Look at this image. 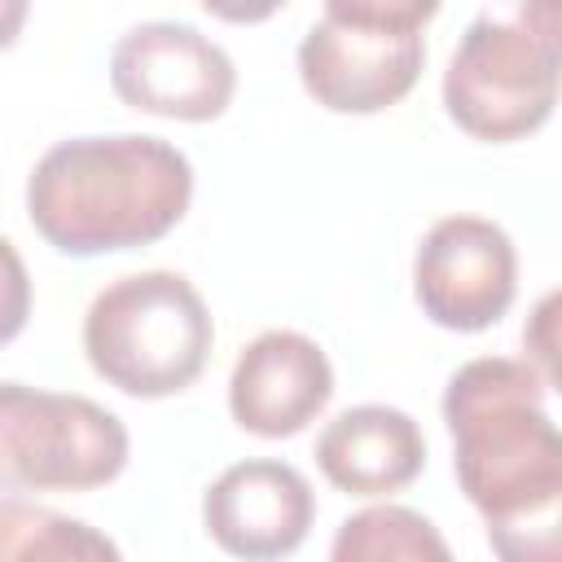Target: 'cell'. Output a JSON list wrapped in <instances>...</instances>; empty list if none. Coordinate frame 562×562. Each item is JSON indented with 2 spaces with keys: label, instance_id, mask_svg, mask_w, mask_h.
Returning a JSON list of instances; mask_svg holds the SVG:
<instances>
[{
  "label": "cell",
  "instance_id": "obj_15",
  "mask_svg": "<svg viewBox=\"0 0 562 562\" xmlns=\"http://www.w3.org/2000/svg\"><path fill=\"white\" fill-rule=\"evenodd\" d=\"M522 347L531 364L549 378V386L562 395V285L540 294L527 325H522Z\"/></svg>",
  "mask_w": 562,
  "mask_h": 562
},
{
  "label": "cell",
  "instance_id": "obj_14",
  "mask_svg": "<svg viewBox=\"0 0 562 562\" xmlns=\"http://www.w3.org/2000/svg\"><path fill=\"white\" fill-rule=\"evenodd\" d=\"M496 562H562V492L527 514L487 522Z\"/></svg>",
  "mask_w": 562,
  "mask_h": 562
},
{
  "label": "cell",
  "instance_id": "obj_12",
  "mask_svg": "<svg viewBox=\"0 0 562 562\" xmlns=\"http://www.w3.org/2000/svg\"><path fill=\"white\" fill-rule=\"evenodd\" d=\"M0 562H123V553L101 527L83 518L4 496L0 501Z\"/></svg>",
  "mask_w": 562,
  "mask_h": 562
},
{
  "label": "cell",
  "instance_id": "obj_9",
  "mask_svg": "<svg viewBox=\"0 0 562 562\" xmlns=\"http://www.w3.org/2000/svg\"><path fill=\"white\" fill-rule=\"evenodd\" d=\"M316 514L312 483L277 457L228 465L202 496L211 540L241 562H277L307 540Z\"/></svg>",
  "mask_w": 562,
  "mask_h": 562
},
{
  "label": "cell",
  "instance_id": "obj_2",
  "mask_svg": "<svg viewBox=\"0 0 562 562\" xmlns=\"http://www.w3.org/2000/svg\"><path fill=\"white\" fill-rule=\"evenodd\" d=\"M540 400V373L509 356L465 360L443 386L452 470L487 522L527 514L562 492V426Z\"/></svg>",
  "mask_w": 562,
  "mask_h": 562
},
{
  "label": "cell",
  "instance_id": "obj_4",
  "mask_svg": "<svg viewBox=\"0 0 562 562\" xmlns=\"http://www.w3.org/2000/svg\"><path fill=\"white\" fill-rule=\"evenodd\" d=\"M215 342L211 312L189 277L145 268L114 277L83 316L88 364L136 400L184 391Z\"/></svg>",
  "mask_w": 562,
  "mask_h": 562
},
{
  "label": "cell",
  "instance_id": "obj_11",
  "mask_svg": "<svg viewBox=\"0 0 562 562\" xmlns=\"http://www.w3.org/2000/svg\"><path fill=\"white\" fill-rule=\"evenodd\" d=\"M316 461L338 492L391 496L408 487L426 465L422 426L391 404H356L325 422L316 439Z\"/></svg>",
  "mask_w": 562,
  "mask_h": 562
},
{
  "label": "cell",
  "instance_id": "obj_1",
  "mask_svg": "<svg viewBox=\"0 0 562 562\" xmlns=\"http://www.w3.org/2000/svg\"><path fill=\"white\" fill-rule=\"evenodd\" d=\"M193 198L184 149L149 132L66 136L40 154L26 180V215L61 255L149 246L171 233Z\"/></svg>",
  "mask_w": 562,
  "mask_h": 562
},
{
  "label": "cell",
  "instance_id": "obj_10",
  "mask_svg": "<svg viewBox=\"0 0 562 562\" xmlns=\"http://www.w3.org/2000/svg\"><path fill=\"white\" fill-rule=\"evenodd\" d=\"M334 395L329 356L299 329H263L250 338L228 378V413L241 430L281 439L303 430Z\"/></svg>",
  "mask_w": 562,
  "mask_h": 562
},
{
  "label": "cell",
  "instance_id": "obj_5",
  "mask_svg": "<svg viewBox=\"0 0 562 562\" xmlns=\"http://www.w3.org/2000/svg\"><path fill=\"white\" fill-rule=\"evenodd\" d=\"M435 0H325L299 40L303 88L338 114L395 105L426 66V22Z\"/></svg>",
  "mask_w": 562,
  "mask_h": 562
},
{
  "label": "cell",
  "instance_id": "obj_13",
  "mask_svg": "<svg viewBox=\"0 0 562 562\" xmlns=\"http://www.w3.org/2000/svg\"><path fill=\"white\" fill-rule=\"evenodd\" d=\"M329 562H457L443 531L408 505H369L338 522Z\"/></svg>",
  "mask_w": 562,
  "mask_h": 562
},
{
  "label": "cell",
  "instance_id": "obj_6",
  "mask_svg": "<svg viewBox=\"0 0 562 562\" xmlns=\"http://www.w3.org/2000/svg\"><path fill=\"white\" fill-rule=\"evenodd\" d=\"M127 465V426L75 391L0 386V474L9 487L83 492Z\"/></svg>",
  "mask_w": 562,
  "mask_h": 562
},
{
  "label": "cell",
  "instance_id": "obj_3",
  "mask_svg": "<svg viewBox=\"0 0 562 562\" xmlns=\"http://www.w3.org/2000/svg\"><path fill=\"white\" fill-rule=\"evenodd\" d=\"M562 92V0L483 4L443 70L448 114L479 140L536 132Z\"/></svg>",
  "mask_w": 562,
  "mask_h": 562
},
{
  "label": "cell",
  "instance_id": "obj_8",
  "mask_svg": "<svg viewBox=\"0 0 562 562\" xmlns=\"http://www.w3.org/2000/svg\"><path fill=\"white\" fill-rule=\"evenodd\" d=\"M518 290V255L501 224L483 215H443L413 255V294L422 312L457 334L487 329Z\"/></svg>",
  "mask_w": 562,
  "mask_h": 562
},
{
  "label": "cell",
  "instance_id": "obj_7",
  "mask_svg": "<svg viewBox=\"0 0 562 562\" xmlns=\"http://www.w3.org/2000/svg\"><path fill=\"white\" fill-rule=\"evenodd\" d=\"M110 83L132 110L202 123L224 114V105L233 101L237 66L224 44H215L198 26L149 18L114 40Z\"/></svg>",
  "mask_w": 562,
  "mask_h": 562
}]
</instances>
